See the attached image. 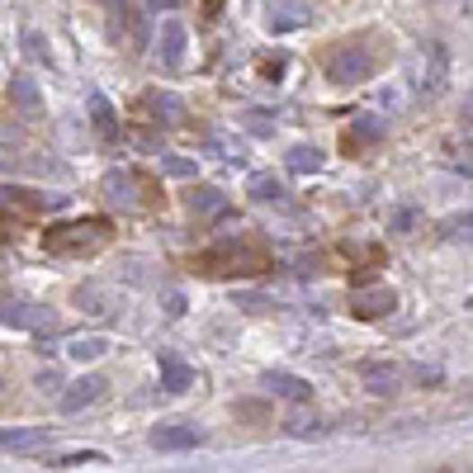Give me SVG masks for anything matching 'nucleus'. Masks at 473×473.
Wrapping results in <instances>:
<instances>
[{"label":"nucleus","mask_w":473,"mask_h":473,"mask_svg":"<svg viewBox=\"0 0 473 473\" xmlns=\"http://www.w3.org/2000/svg\"><path fill=\"white\" fill-rule=\"evenodd\" d=\"M289 166H294V171H317L322 166V152L317 147H294V152H289Z\"/></svg>","instance_id":"nucleus-19"},{"label":"nucleus","mask_w":473,"mask_h":473,"mask_svg":"<svg viewBox=\"0 0 473 473\" xmlns=\"http://www.w3.org/2000/svg\"><path fill=\"white\" fill-rule=\"evenodd\" d=\"M166 308H171V313L180 317V313H185V299H180V294H166Z\"/></svg>","instance_id":"nucleus-25"},{"label":"nucleus","mask_w":473,"mask_h":473,"mask_svg":"<svg viewBox=\"0 0 473 473\" xmlns=\"http://www.w3.org/2000/svg\"><path fill=\"white\" fill-rule=\"evenodd\" d=\"M39 441H43V431H0V450H29Z\"/></svg>","instance_id":"nucleus-17"},{"label":"nucleus","mask_w":473,"mask_h":473,"mask_svg":"<svg viewBox=\"0 0 473 473\" xmlns=\"http://www.w3.org/2000/svg\"><path fill=\"white\" fill-rule=\"evenodd\" d=\"M109 242H114V223L109 218H71V223H52L43 232V251L48 256H67V261L95 256Z\"/></svg>","instance_id":"nucleus-2"},{"label":"nucleus","mask_w":473,"mask_h":473,"mask_svg":"<svg viewBox=\"0 0 473 473\" xmlns=\"http://www.w3.org/2000/svg\"><path fill=\"white\" fill-rule=\"evenodd\" d=\"M246 190H251V199H265V204H284V199H289L275 175H251V185H246Z\"/></svg>","instance_id":"nucleus-15"},{"label":"nucleus","mask_w":473,"mask_h":473,"mask_svg":"<svg viewBox=\"0 0 473 473\" xmlns=\"http://www.w3.org/2000/svg\"><path fill=\"white\" fill-rule=\"evenodd\" d=\"M62 199H52V194H39V190H10V185H0V209H5L14 223H29V218H39L48 209H58Z\"/></svg>","instance_id":"nucleus-5"},{"label":"nucleus","mask_w":473,"mask_h":473,"mask_svg":"<svg viewBox=\"0 0 473 473\" xmlns=\"http://www.w3.org/2000/svg\"><path fill=\"white\" fill-rule=\"evenodd\" d=\"M412 223H416V213H412V209H397V213L388 218V228H393V232H407Z\"/></svg>","instance_id":"nucleus-23"},{"label":"nucleus","mask_w":473,"mask_h":473,"mask_svg":"<svg viewBox=\"0 0 473 473\" xmlns=\"http://www.w3.org/2000/svg\"><path fill=\"white\" fill-rule=\"evenodd\" d=\"M81 464H104V454H95V450H85V454H67V460H58L52 469H81Z\"/></svg>","instance_id":"nucleus-22"},{"label":"nucleus","mask_w":473,"mask_h":473,"mask_svg":"<svg viewBox=\"0 0 473 473\" xmlns=\"http://www.w3.org/2000/svg\"><path fill=\"white\" fill-rule=\"evenodd\" d=\"M469 308H473V299H469Z\"/></svg>","instance_id":"nucleus-29"},{"label":"nucleus","mask_w":473,"mask_h":473,"mask_svg":"<svg viewBox=\"0 0 473 473\" xmlns=\"http://www.w3.org/2000/svg\"><path fill=\"white\" fill-rule=\"evenodd\" d=\"M194 270H204L209 280H232V275H265L270 270V251L261 236H236V242H218L204 256L190 261Z\"/></svg>","instance_id":"nucleus-1"},{"label":"nucleus","mask_w":473,"mask_h":473,"mask_svg":"<svg viewBox=\"0 0 473 473\" xmlns=\"http://www.w3.org/2000/svg\"><path fill=\"white\" fill-rule=\"evenodd\" d=\"M100 393H104V379H81V384H71V393H62V412H81L100 403Z\"/></svg>","instance_id":"nucleus-13"},{"label":"nucleus","mask_w":473,"mask_h":473,"mask_svg":"<svg viewBox=\"0 0 473 473\" xmlns=\"http://www.w3.org/2000/svg\"><path fill=\"white\" fill-rule=\"evenodd\" d=\"M104 190H123L133 209H161V204H166V194H161L156 175H147V171H109Z\"/></svg>","instance_id":"nucleus-3"},{"label":"nucleus","mask_w":473,"mask_h":473,"mask_svg":"<svg viewBox=\"0 0 473 473\" xmlns=\"http://www.w3.org/2000/svg\"><path fill=\"white\" fill-rule=\"evenodd\" d=\"M218 5H223V0H209V20H213V14H218Z\"/></svg>","instance_id":"nucleus-27"},{"label":"nucleus","mask_w":473,"mask_h":473,"mask_svg":"<svg viewBox=\"0 0 473 473\" xmlns=\"http://www.w3.org/2000/svg\"><path fill=\"white\" fill-rule=\"evenodd\" d=\"M152 445L156 450H194L199 445V431L194 426H156L152 431Z\"/></svg>","instance_id":"nucleus-12"},{"label":"nucleus","mask_w":473,"mask_h":473,"mask_svg":"<svg viewBox=\"0 0 473 473\" xmlns=\"http://www.w3.org/2000/svg\"><path fill=\"white\" fill-rule=\"evenodd\" d=\"M393 289L388 284H379V289H365V284H355V294H351V313L355 317H384L393 313Z\"/></svg>","instance_id":"nucleus-7"},{"label":"nucleus","mask_w":473,"mask_h":473,"mask_svg":"<svg viewBox=\"0 0 473 473\" xmlns=\"http://www.w3.org/2000/svg\"><path fill=\"white\" fill-rule=\"evenodd\" d=\"M194 384V370L180 360L175 351H161V388H171V393H185Z\"/></svg>","instance_id":"nucleus-8"},{"label":"nucleus","mask_w":473,"mask_h":473,"mask_svg":"<svg viewBox=\"0 0 473 473\" xmlns=\"http://www.w3.org/2000/svg\"><path fill=\"white\" fill-rule=\"evenodd\" d=\"M152 5H161V10H171V5H175V0H152Z\"/></svg>","instance_id":"nucleus-28"},{"label":"nucleus","mask_w":473,"mask_h":473,"mask_svg":"<svg viewBox=\"0 0 473 473\" xmlns=\"http://www.w3.org/2000/svg\"><path fill=\"white\" fill-rule=\"evenodd\" d=\"M76 303L85 308V313H95V317H114V313H123V289H114V284H81L76 289Z\"/></svg>","instance_id":"nucleus-6"},{"label":"nucleus","mask_w":473,"mask_h":473,"mask_svg":"<svg viewBox=\"0 0 473 473\" xmlns=\"http://www.w3.org/2000/svg\"><path fill=\"white\" fill-rule=\"evenodd\" d=\"M360 379L370 384V393H393L397 388V365L393 360H365V365H360Z\"/></svg>","instance_id":"nucleus-10"},{"label":"nucleus","mask_w":473,"mask_h":473,"mask_svg":"<svg viewBox=\"0 0 473 473\" xmlns=\"http://www.w3.org/2000/svg\"><path fill=\"white\" fill-rule=\"evenodd\" d=\"M265 384H270V393H275V397H289V403H308V397H313V384L299 379V374H270Z\"/></svg>","instance_id":"nucleus-11"},{"label":"nucleus","mask_w":473,"mask_h":473,"mask_svg":"<svg viewBox=\"0 0 473 473\" xmlns=\"http://www.w3.org/2000/svg\"><path fill=\"white\" fill-rule=\"evenodd\" d=\"M379 138H384V123H379V119H355L351 123V129H345V138H341V147L345 152H365L370 147V142H379Z\"/></svg>","instance_id":"nucleus-9"},{"label":"nucleus","mask_w":473,"mask_h":473,"mask_svg":"<svg viewBox=\"0 0 473 473\" xmlns=\"http://www.w3.org/2000/svg\"><path fill=\"white\" fill-rule=\"evenodd\" d=\"M14 232H20V223H14V218H10L5 209H0V242H10Z\"/></svg>","instance_id":"nucleus-24"},{"label":"nucleus","mask_w":473,"mask_h":473,"mask_svg":"<svg viewBox=\"0 0 473 473\" xmlns=\"http://www.w3.org/2000/svg\"><path fill=\"white\" fill-rule=\"evenodd\" d=\"M374 67H379V58H370V52H360L351 43H341L332 58H326V76H332L336 85H355V81L374 76Z\"/></svg>","instance_id":"nucleus-4"},{"label":"nucleus","mask_w":473,"mask_h":473,"mask_svg":"<svg viewBox=\"0 0 473 473\" xmlns=\"http://www.w3.org/2000/svg\"><path fill=\"white\" fill-rule=\"evenodd\" d=\"M10 403V388H5V379H0V407H5Z\"/></svg>","instance_id":"nucleus-26"},{"label":"nucleus","mask_w":473,"mask_h":473,"mask_svg":"<svg viewBox=\"0 0 473 473\" xmlns=\"http://www.w3.org/2000/svg\"><path fill=\"white\" fill-rule=\"evenodd\" d=\"M161 33H166V62H180V52H185V29H180L175 20H166Z\"/></svg>","instance_id":"nucleus-18"},{"label":"nucleus","mask_w":473,"mask_h":473,"mask_svg":"<svg viewBox=\"0 0 473 473\" xmlns=\"http://www.w3.org/2000/svg\"><path fill=\"white\" fill-rule=\"evenodd\" d=\"M190 213L194 218H223L228 213V199L218 194V190H194L190 194Z\"/></svg>","instance_id":"nucleus-14"},{"label":"nucleus","mask_w":473,"mask_h":473,"mask_svg":"<svg viewBox=\"0 0 473 473\" xmlns=\"http://www.w3.org/2000/svg\"><path fill=\"white\" fill-rule=\"evenodd\" d=\"M90 109H95V119H100V123H95V129H100V138H119V129H114V114H109V104H104L100 95L90 100Z\"/></svg>","instance_id":"nucleus-21"},{"label":"nucleus","mask_w":473,"mask_h":473,"mask_svg":"<svg viewBox=\"0 0 473 473\" xmlns=\"http://www.w3.org/2000/svg\"><path fill=\"white\" fill-rule=\"evenodd\" d=\"M5 322H14V326H52V317H43V308H20V313H5Z\"/></svg>","instance_id":"nucleus-20"},{"label":"nucleus","mask_w":473,"mask_h":473,"mask_svg":"<svg viewBox=\"0 0 473 473\" xmlns=\"http://www.w3.org/2000/svg\"><path fill=\"white\" fill-rule=\"evenodd\" d=\"M104 351H109V341H104V336H76V341L67 345V355H71V360H81V365H85V360H100Z\"/></svg>","instance_id":"nucleus-16"}]
</instances>
